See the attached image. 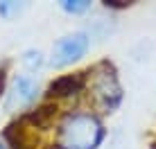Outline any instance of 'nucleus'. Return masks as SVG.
<instances>
[{"label":"nucleus","instance_id":"f257e3e1","mask_svg":"<svg viewBox=\"0 0 156 149\" xmlns=\"http://www.w3.org/2000/svg\"><path fill=\"white\" fill-rule=\"evenodd\" d=\"M104 129L100 120L88 113H75L63 120L59 129V147L61 149H98Z\"/></svg>","mask_w":156,"mask_h":149},{"label":"nucleus","instance_id":"6e6552de","mask_svg":"<svg viewBox=\"0 0 156 149\" xmlns=\"http://www.w3.org/2000/svg\"><path fill=\"white\" fill-rule=\"evenodd\" d=\"M20 9H23V5L18 2H0V16L2 18H14L16 14H20Z\"/></svg>","mask_w":156,"mask_h":149},{"label":"nucleus","instance_id":"f03ea898","mask_svg":"<svg viewBox=\"0 0 156 149\" xmlns=\"http://www.w3.org/2000/svg\"><path fill=\"white\" fill-rule=\"evenodd\" d=\"M90 47V36L86 32H73L66 34L55 43L52 47V57H50V66L52 68H66L70 63L79 61L82 57L88 52Z\"/></svg>","mask_w":156,"mask_h":149},{"label":"nucleus","instance_id":"0eeeda50","mask_svg":"<svg viewBox=\"0 0 156 149\" xmlns=\"http://www.w3.org/2000/svg\"><path fill=\"white\" fill-rule=\"evenodd\" d=\"M23 63L30 68V70H39L43 66V52L41 50H27L23 54Z\"/></svg>","mask_w":156,"mask_h":149},{"label":"nucleus","instance_id":"7ed1b4c3","mask_svg":"<svg viewBox=\"0 0 156 149\" xmlns=\"http://www.w3.org/2000/svg\"><path fill=\"white\" fill-rule=\"evenodd\" d=\"M41 93V86L34 77L30 74H18V77L12 81V86L7 90V109L9 111H20V109H27L36 102Z\"/></svg>","mask_w":156,"mask_h":149},{"label":"nucleus","instance_id":"1a4fd4ad","mask_svg":"<svg viewBox=\"0 0 156 149\" xmlns=\"http://www.w3.org/2000/svg\"><path fill=\"white\" fill-rule=\"evenodd\" d=\"M2 88H5V79L0 77V95H2Z\"/></svg>","mask_w":156,"mask_h":149},{"label":"nucleus","instance_id":"423d86ee","mask_svg":"<svg viewBox=\"0 0 156 149\" xmlns=\"http://www.w3.org/2000/svg\"><path fill=\"white\" fill-rule=\"evenodd\" d=\"M61 9L68 14H84L90 9V2H86V0H63Z\"/></svg>","mask_w":156,"mask_h":149},{"label":"nucleus","instance_id":"20e7f679","mask_svg":"<svg viewBox=\"0 0 156 149\" xmlns=\"http://www.w3.org/2000/svg\"><path fill=\"white\" fill-rule=\"evenodd\" d=\"M95 95H98V99L106 106V109H113V106L120 102V86H118L113 72L111 74L104 72L98 79V84H95Z\"/></svg>","mask_w":156,"mask_h":149},{"label":"nucleus","instance_id":"39448f33","mask_svg":"<svg viewBox=\"0 0 156 149\" xmlns=\"http://www.w3.org/2000/svg\"><path fill=\"white\" fill-rule=\"evenodd\" d=\"M79 86H82V81H79V77H61L57 79L55 84L50 86V93L52 95H70L75 93V90H79Z\"/></svg>","mask_w":156,"mask_h":149},{"label":"nucleus","instance_id":"9d476101","mask_svg":"<svg viewBox=\"0 0 156 149\" xmlns=\"http://www.w3.org/2000/svg\"><path fill=\"white\" fill-rule=\"evenodd\" d=\"M0 149H5V145H2V142H0Z\"/></svg>","mask_w":156,"mask_h":149}]
</instances>
